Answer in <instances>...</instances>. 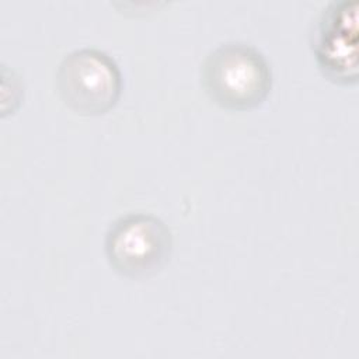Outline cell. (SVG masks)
I'll return each instance as SVG.
<instances>
[{"label": "cell", "instance_id": "obj_1", "mask_svg": "<svg viewBox=\"0 0 359 359\" xmlns=\"http://www.w3.org/2000/svg\"><path fill=\"white\" fill-rule=\"evenodd\" d=\"M201 83L209 98L226 109L261 105L272 87V70L251 43L227 41L213 48L201 65Z\"/></svg>", "mask_w": 359, "mask_h": 359}, {"label": "cell", "instance_id": "obj_4", "mask_svg": "<svg viewBox=\"0 0 359 359\" xmlns=\"http://www.w3.org/2000/svg\"><path fill=\"white\" fill-rule=\"evenodd\" d=\"M311 46L325 77L339 84H355L358 81V1H330L314 22Z\"/></svg>", "mask_w": 359, "mask_h": 359}, {"label": "cell", "instance_id": "obj_3", "mask_svg": "<svg viewBox=\"0 0 359 359\" xmlns=\"http://www.w3.org/2000/svg\"><path fill=\"white\" fill-rule=\"evenodd\" d=\"M56 88L63 104L80 115H101L114 108L122 93V73L105 50L86 46L59 62Z\"/></svg>", "mask_w": 359, "mask_h": 359}, {"label": "cell", "instance_id": "obj_2", "mask_svg": "<svg viewBox=\"0 0 359 359\" xmlns=\"http://www.w3.org/2000/svg\"><path fill=\"white\" fill-rule=\"evenodd\" d=\"M104 251L119 275L144 279L160 272L170 261L172 234L158 216L130 212L111 223L105 233Z\"/></svg>", "mask_w": 359, "mask_h": 359}]
</instances>
